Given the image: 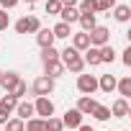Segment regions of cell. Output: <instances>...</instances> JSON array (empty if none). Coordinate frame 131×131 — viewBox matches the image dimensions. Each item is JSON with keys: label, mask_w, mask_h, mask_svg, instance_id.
Returning a JSON list of instances; mask_svg holds the SVG:
<instances>
[{"label": "cell", "mask_w": 131, "mask_h": 131, "mask_svg": "<svg viewBox=\"0 0 131 131\" xmlns=\"http://www.w3.org/2000/svg\"><path fill=\"white\" fill-rule=\"evenodd\" d=\"M59 62L64 64V70H70L72 75H82V70H85L82 54L75 51L72 46H67V49H62V51H59Z\"/></svg>", "instance_id": "6da1fadb"}, {"label": "cell", "mask_w": 131, "mask_h": 131, "mask_svg": "<svg viewBox=\"0 0 131 131\" xmlns=\"http://www.w3.org/2000/svg\"><path fill=\"white\" fill-rule=\"evenodd\" d=\"M54 82H57V80H51V77H46V75H39V77L31 82V93H34L36 98H49V95L54 93Z\"/></svg>", "instance_id": "7a4b0ae2"}, {"label": "cell", "mask_w": 131, "mask_h": 131, "mask_svg": "<svg viewBox=\"0 0 131 131\" xmlns=\"http://www.w3.org/2000/svg\"><path fill=\"white\" fill-rule=\"evenodd\" d=\"M88 36H90V46H95V49L111 44V31L105 26H95L93 31H88Z\"/></svg>", "instance_id": "3957f363"}, {"label": "cell", "mask_w": 131, "mask_h": 131, "mask_svg": "<svg viewBox=\"0 0 131 131\" xmlns=\"http://www.w3.org/2000/svg\"><path fill=\"white\" fill-rule=\"evenodd\" d=\"M39 28H41V23L36 16H23L16 21V34H36Z\"/></svg>", "instance_id": "277c9868"}, {"label": "cell", "mask_w": 131, "mask_h": 131, "mask_svg": "<svg viewBox=\"0 0 131 131\" xmlns=\"http://www.w3.org/2000/svg\"><path fill=\"white\" fill-rule=\"evenodd\" d=\"M77 90L82 95L93 98V93H98V77L95 75H77Z\"/></svg>", "instance_id": "5b68a950"}, {"label": "cell", "mask_w": 131, "mask_h": 131, "mask_svg": "<svg viewBox=\"0 0 131 131\" xmlns=\"http://www.w3.org/2000/svg\"><path fill=\"white\" fill-rule=\"evenodd\" d=\"M34 113H36V118H51L54 116V100L51 98H36Z\"/></svg>", "instance_id": "8992f818"}, {"label": "cell", "mask_w": 131, "mask_h": 131, "mask_svg": "<svg viewBox=\"0 0 131 131\" xmlns=\"http://www.w3.org/2000/svg\"><path fill=\"white\" fill-rule=\"evenodd\" d=\"M80 123H82V113H80L77 108H70L67 113L62 116V126H64V128H72V131H77V128H80Z\"/></svg>", "instance_id": "52a82bcc"}, {"label": "cell", "mask_w": 131, "mask_h": 131, "mask_svg": "<svg viewBox=\"0 0 131 131\" xmlns=\"http://www.w3.org/2000/svg\"><path fill=\"white\" fill-rule=\"evenodd\" d=\"M108 111H111V116H113V118H128L131 105H128V100H126V98H116V100H113V105H111Z\"/></svg>", "instance_id": "ba28073f"}, {"label": "cell", "mask_w": 131, "mask_h": 131, "mask_svg": "<svg viewBox=\"0 0 131 131\" xmlns=\"http://www.w3.org/2000/svg\"><path fill=\"white\" fill-rule=\"evenodd\" d=\"M70 46H72L75 51H80V54H82V51H88V49H90V36H88L85 31H77V34H72V44H70Z\"/></svg>", "instance_id": "9c48e42d"}, {"label": "cell", "mask_w": 131, "mask_h": 131, "mask_svg": "<svg viewBox=\"0 0 131 131\" xmlns=\"http://www.w3.org/2000/svg\"><path fill=\"white\" fill-rule=\"evenodd\" d=\"M16 118H21V121H28V118H34L36 113H34V103H28V100H18V105H16Z\"/></svg>", "instance_id": "30bf717a"}, {"label": "cell", "mask_w": 131, "mask_h": 131, "mask_svg": "<svg viewBox=\"0 0 131 131\" xmlns=\"http://www.w3.org/2000/svg\"><path fill=\"white\" fill-rule=\"evenodd\" d=\"M64 72H67V70H64V64L57 59V62H46L44 64V75L46 77H51V80H57V77H62Z\"/></svg>", "instance_id": "8fae6325"}, {"label": "cell", "mask_w": 131, "mask_h": 131, "mask_svg": "<svg viewBox=\"0 0 131 131\" xmlns=\"http://www.w3.org/2000/svg\"><path fill=\"white\" fill-rule=\"evenodd\" d=\"M54 34H51V28H39L36 31V44L41 46V49H46V46H54Z\"/></svg>", "instance_id": "7c38bea8"}, {"label": "cell", "mask_w": 131, "mask_h": 131, "mask_svg": "<svg viewBox=\"0 0 131 131\" xmlns=\"http://www.w3.org/2000/svg\"><path fill=\"white\" fill-rule=\"evenodd\" d=\"M21 77H18V72H3L0 75V90H5V93H10L13 88H16V82H18Z\"/></svg>", "instance_id": "4fadbf2b"}, {"label": "cell", "mask_w": 131, "mask_h": 131, "mask_svg": "<svg viewBox=\"0 0 131 131\" xmlns=\"http://www.w3.org/2000/svg\"><path fill=\"white\" fill-rule=\"evenodd\" d=\"M113 18H116L118 23H128V21H131V8H128L126 3H116V8H113Z\"/></svg>", "instance_id": "5bb4252c"}, {"label": "cell", "mask_w": 131, "mask_h": 131, "mask_svg": "<svg viewBox=\"0 0 131 131\" xmlns=\"http://www.w3.org/2000/svg\"><path fill=\"white\" fill-rule=\"evenodd\" d=\"M116 82H118L116 75H111V72H108V75H100V80H98V90H103V93L111 95V93L116 90Z\"/></svg>", "instance_id": "9a60e30c"}, {"label": "cell", "mask_w": 131, "mask_h": 131, "mask_svg": "<svg viewBox=\"0 0 131 131\" xmlns=\"http://www.w3.org/2000/svg\"><path fill=\"white\" fill-rule=\"evenodd\" d=\"M95 105H98V100L90 98V95H82V98L77 100V111H80L82 116H90V113L95 111Z\"/></svg>", "instance_id": "2e32d148"}, {"label": "cell", "mask_w": 131, "mask_h": 131, "mask_svg": "<svg viewBox=\"0 0 131 131\" xmlns=\"http://www.w3.org/2000/svg\"><path fill=\"white\" fill-rule=\"evenodd\" d=\"M77 18H80V10H77V8H62V10H59V21L67 23V26L77 23Z\"/></svg>", "instance_id": "e0dca14e"}, {"label": "cell", "mask_w": 131, "mask_h": 131, "mask_svg": "<svg viewBox=\"0 0 131 131\" xmlns=\"http://www.w3.org/2000/svg\"><path fill=\"white\" fill-rule=\"evenodd\" d=\"M85 57H82V62H85V67H98L100 64V51L95 49V46H90L88 51H82Z\"/></svg>", "instance_id": "ac0fdd59"}, {"label": "cell", "mask_w": 131, "mask_h": 131, "mask_svg": "<svg viewBox=\"0 0 131 131\" xmlns=\"http://www.w3.org/2000/svg\"><path fill=\"white\" fill-rule=\"evenodd\" d=\"M98 51H100V64H113V62H116V49H113V44H105V46H100Z\"/></svg>", "instance_id": "d6986e66"}, {"label": "cell", "mask_w": 131, "mask_h": 131, "mask_svg": "<svg viewBox=\"0 0 131 131\" xmlns=\"http://www.w3.org/2000/svg\"><path fill=\"white\" fill-rule=\"evenodd\" d=\"M77 23L82 26V31H85V34H88V31H93V28L98 26V21H95V16H93V13H80Z\"/></svg>", "instance_id": "ffe728a7"}, {"label": "cell", "mask_w": 131, "mask_h": 131, "mask_svg": "<svg viewBox=\"0 0 131 131\" xmlns=\"http://www.w3.org/2000/svg\"><path fill=\"white\" fill-rule=\"evenodd\" d=\"M116 90H118V95H121V98H126V100H128V95H131V75L121 77V80L116 82Z\"/></svg>", "instance_id": "44dd1931"}, {"label": "cell", "mask_w": 131, "mask_h": 131, "mask_svg": "<svg viewBox=\"0 0 131 131\" xmlns=\"http://www.w3.org/2000/svg\"><path fill=\"white\" fill-rule=\"evenodd\" d=\"M51 34H54V39H70L72 36V26H67V23H57L54 28H51Z\"/></svg>", "instance_id": "7402d4cb"}, {"label": "cell", "mask_w": 131, "mask_h": 131, "mask_svg": "<svg viewBox=\"0 0 131 131\" xmlns=\"http://www.w3.org/2000/svg\"><path fill=\"white\" fill-rule=\"evenodd\" d=\"M16 105H18V100H16V98H13L10 93H8V95H3V98H0V111H5L8 116H10V113L16 111Z\"/></svg>", "instance_id": "603a6c76"}, {"label": "cell", "mask_w": 131, "mask_h": 131, "mask_svg": "<svg viewBox=\"0 0 131 131\" xmlns=\"http://www.w3.org/2000/svg\"><path fill=\"white\" fill-rule=\"evenodd\" d=\"M59 59V49L57 46H46V49H41V62L46 64V62H57Z\"/></svg>", "instance_id": "cb8c5ba5"}, {"label": "cell", "mask_w": 131, "mask_h": 131, "mask_svg": "<svg viewBox=\"0 0 131 131\" xmlns=\"http://www.w3.org/2000/svg\"><path fill=\"white\" fill-rule=\"evenodd\" d=\"M44 128H46V131H64V126H62V118H57V116H51V118H44Z\"/></svg>", "instance_id": "d4e9b609"}, {"label": "cell", "mask_w": 131, "mask_h": 131, "mask_svg": "<svg viewBox=\"0 0 131 131\" xmlns=\"http://www.w3.org/2000/svg\"><path fill=\"white\" fill-rule=\"evenodd\" d=\"M23 131H46V128H44V118H36V116L28 118L26 126H23Z\"/></svg>", "instance_id": "484cf974"}, {"label": "cell", "mask_w": 131, "mask_h": 131, "mask_svg": "<svg viewBox=\"0 0 131 131\" xmlns=\"http://www.w3.org/2000/svg\"><path fill=\"white\" fill-rule=\"evenodd\" d=\"M90 116H95V121H108V118H111V111H108V105H100V103H98Z\"/></svg>", "instance_id": "4316f807"}, {"label": "cell", "mask_w": 131, "mask_h": 131, "mask_svg": "<svg viewBox=\"0 0 131 131\" xmlns=\"http://www.w3.org/2000/svg\"><path fill=\"white\" fill-rule=\"evenodd\" d=\"M26 93H28V85H26V82H23V80H18V82H16V88H13V90H10V95H13V98H16V100H21V98H23V95H26Z\"/></svg>", "instance_id": "83f0119b"}, {"label": "cell", "mask_w": 131, "mask_h": 131, "mask_svg": "<svg viewBox=\"0 0 131 131\" xmlns=\"http://www.w3.org/2000/svg\"><path fill=\"white\" fill-rule=\"evenodd\" d=\"M23 126H26V121H21V118H8L5 121V131H23Z\"/></svg>", "instance_id": "f1b7e54d"}, {"label": "cell", "mask_w": 131, "mask_h": 131, "mask_svg": "<svg viewBox=\"0 0 131 131\" xmlns=\"http://www.w3.org/2000/svg\"><path fill=\"white\" fill-rule=\"evenodd\" d=\"M44 10H46L49 16H59V10H62V3H59V0H46V3H44Z\"/></svg>", "instance_id": "f546056e"}, {"label": "cell", "mask_w": 131, "mask_h": 131, "mask_svg": "<svg viewBox=\"0 0 131 131\" xmlns=\"http://www.w3.org/2000/svg\"><path fill=\"white\" fill-rule=\"evenodd\" d=\"M113 8H116V0H95V13L113 10Z\"/></svg>", "instance_id": "4dcf8cb0"}, {"label": "cell", "mask_w": 131, "mask_h": 131, "mask_svg": "<svg viewBox=\"0 0 131 131\" xmlns=\"http://www.w3.org/2000/svg\"><path fill=\"white\" fill-rule=\"evenodd\" d=\"M77 10H80V13H93V16H95V0H80V3H77Z\"/></svg>", "instance_id": "1f68e13d"}, {"label": "cell", "mask_w": 131, "mask_h": 131, "mask_svg": "<svg viewBox=\"0 0 131 131\" xmlns=\"http://www.w3.org/2000/svg\"><path fill=\"white\" fill-rule=\"evenodd\" d=\"M8 26H10V16H8V10L0 8V31H5Z\"/></svg>", "instance_id": "d6a6232c"}, {"label": "cell", "mask_w": 131, "mask_h": 131, "mask_svg": "<svg viewBox=\"0 0 131 131\" xmlns=\"http://www.w3.org/2000/svg\"><path fill=\"white\" fill-rule=\"evenodd\" d=\"M121 54H123V57H121V62L126 64V67H131V46H126V49H123Z\"/></svg>", "instance_id": "836d02e7"}, {"label": "cell", "mask_w": 131, "mask_h": 131, "mask_svg": "<svg viewBox=\"0 0 131 131\" xmlns=\"http://www.w3.org/2000/svg\"><path fill=\"white\" fill-rule=\"evenodd\" d=\"M21 3V0H0V8H3V10H8V8H16Z\"/></svg>", "instance_id": "e575fe53"}, {"label": "cell", "mask_w": 131, "mask_h": 131, "mask_svg": "<svg viewBox=\"0 0 131 131\" xmlns=\"http://www.w3.org/2000/svg\"><path fill=\"white\" fill-rule=\"evenodd\" d=\"M59 3H62V8H77L80 0H59Z\"/></svg>", "instance_id": "d590c367"}, {"label": "cell", "mask_w": 131, "mask_h": 131, "mask_svg": "<svg viewBox=\"0 0 131 131\" xmlns=\"http://www.w3.org/2000/svg\"><path fill=\"white\" fill-rule=\"evenodd\" d=\"M8 118H10V116H8L5 111H0V126H5V121H8Z\"/></svg>", "instance_id": "8d00e7d4"}, {"label": "cell", "mask_w": 131, "mask_h": 131, "mask_svg": "<svg viewBox=\"0 0 131 131\" xmlns=\"http://www.w3.org/2000/svg\"><path fill=\"white\" fill-rule=\"evenodd\" d=\"M77 131H95V128H93V126H88V123H80V128H77Z\"/></svg>", "instance_id": "74e56055"}, {"label": "cell", "mask_w": 131, "mask_h": 131, "mask_svg": "<svg viewBox=\"0 0 131 131\" xmlns=\"http://www.w3.org/2000/svg\"><path fill=\"white\" fill-rule=\"evenodd\" d=\"M23 3H28V5H36V3H39V0H23Z\"/></svg>", "instance_id": "f35d334b"}, {"label": "cell", "mask_w": 131, "mask_h": 131, "mask_svg": "<svg viewBox=\"0 0 131 131\" xmlns=\"http://www.w3.org/2000/svg\"><path fill=\"white\" fill-rule=\"evenodd\" d=\"M0 98H3V90H0Z\"/></svg>", "instance_id": "ab89813d"}, {"label": "cell", "mask_w": 131, "mask_h": 131, "mask_svg": "<svg viewBox=\"0 0 131 131\" xmlns=\"http://www.w3.org/2000/svg\"><path fill=\"white\" fill-rule=\"evenodd\" d=\"M0 75H3V70H0Z\"/></svg>", "instance_id": "60d3db41"}, {"label": "cell", "mask_w": 131, "mask_h": 131, "mask_svg": "<svg viewBox=\"0 0 131 131\" xmlns=\"http://www.w3.org/2000/svg\"><path fill=\"white\" fill-rule=\"evenodd\" d=\"M123 131H126V128H123Z\"/></svg>", "instance_id": "b9f144b4"}]
</instances>
